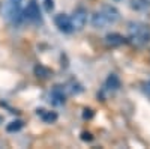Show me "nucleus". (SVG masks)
I'll return each instance as SVG.
<instances>
[{
	"label": "nucleus",
	"mask_w": 150,
	"mask_h": 149,
	"mask_svg": "<svg viewBox=\"0 0 150 149\" xmlns=\"http://www.w3.org/2000/svg\"><path fill=\"white\" fill-rule=\"evenodd\" d=\"M120 18V12L111 5H104L92 15V26L96 29H104L110 24H116Z\"/></svg>",
	"instance_id": "nucleus-1"
},
{
	"label": "nucleus",
	"mask_w": 150,
	"mask_h": 149,
	"mask_svg": "<svg viewBox=\"0 0 150 149\" xmlns=\"http://www.w3.org/2000/svg\"><path fill=\"white\" fill-rule=\"evenodd\" d=\"M128 32H129L131 42L137 47H143V45L150 42V27L147 24L131 23L129 27H128Z\"/></svg>",
	"instance_id": "nucleus-2"
},
{
	"label": "nucleus",
	"mask_w": 150,
	"mask_h": 149,
	"mask_svg": "<svg viewBox=\"0 0 150 149\" xmlns=\"http://www.w3.org/2000/svg\"><path fill=\"white\" fill-rule=\"evenodd\" d=\"M21 3L23 0H8L5 8H3V17L8 20V21H12V23H18L21 18H23V14H21Z\"/></svg>",
	"instance_id": "nucleus-3"
},
{
	"label": "nucleus",
	"mask_w": 150,
	"mask_h": 149,
	"mask_svg": "<svg viewBox=\"0 0 150 149\" xmlns=\"http://www.w3.org/2000/svg\"><path fill=\"white\" fill-rule=\"evenodd\" d=\"M71 23L74 30H81L87 23V11L84 8H77L71 15Z\"/></svg>",
	"instance_id": "nucleus-4"
},
{
	"label": "nucleus",
	"mask_w": 150,
	"mask_h": 149,
	"mask_svg": "<svg viewBox=\"0 0 150 149\" xmlns=\"http://www.w3.org/2000/svg\"><path fill=\"white\" fill-rule=\"evenodd\" d=\"M54 23H56V26L59 27V30L63 32V33H71V32L74 30L72 23H71V17L66 15V14H59V15H56Z\"/></svg>",
	"instance_id": "nucleus-5"
},
{
	"label": "nucleus",
	"mask_w": 150,
	"mask_h": 149,
	"mask_svg": "<svg viewBox=\"0 0 150 149\" xmlns=\"http://www.w3.org/2000/svg\"><path fill=\"white\" fill-rule=\"evenodd\" d=\"M26 18L32 23H41V11L36 2H30L26 9Z\"/></svg>",
	"instance_id": "nucleus-6"
},
{
	"label": "nucleus",
	"mask_w": 150,
	"mask_h": 149,
	"mask_svg": "<svg viewBox=\"0 0 150 149\" xmlns=\"http://www.w3.org/2000/svg\"><path fill=\"white\" fill-rule=\"evenodd\" d=\"M129 6L137 12L150 11V0H129Z\"/></svg>",
	"instance_id": "nucleus-7"
},
{
	"label": "nucleus",
	"mask_w": 150,
	"mask_h": 149,
	"mask_svg": "<svg viewBox=\"0 0 150 149\" xmlns=\"http://www.w3.org/2000/svg\"><path fill=\"white\" fill-rule=\"evenodd\" d=\"M105 42L108 47H119L125 42V38L120 33H108L105 36Z\"/></svg>",
	"instance_id": "nucleus-8"
},
{
	"label": "nucleus",
	"mask_w": 150,
	"mask_h": 149,
	"mask_svg": "<svg viewBox=\"0 0 150 149\" xmlns=\"http://www.w3.org/2000/svg\"><path fill=\"white\" fill-rule=\"evenodd\" d=\"M105 88L108 91H117L120 88V80L119 77L116 76V74H111V76H108L107 81H105Z\"/></svg>",
	"instance_id": "nucleus-9"
},
{
	"label": "nucleus",
	"mask_w": 150,
	"mask_h": 149,
	"mask_svg": "<svg viewBox=\"0 0 150 149\" xmlns=\"http://www.w3.org/2000/svg\"><path fill=\"white\" fill-rule=\"evenodd\" d=\"M38 115L41 116V119L47 123H53L57 120V113L54 111H47V110H38Z\"/></svg>",
	"instance_id": "nucleus-10"
},
{
	"label": "nucleus",
	"mask_w": 150,
	"mask_h": 149,
	"mask_svg": "<svg viewBox=\"0 0 150 149\" xmlns=\"http://www.w3.org/2000/svg\"><path fill=\"white\" fill-rule=\"evenodd\" d=\"M51 98H53V103L54 104H63L65 103V95L59 88H54L51 92Z\"/></svg>",
	"instance_id": "nucleus-11"
},
{
	"label": "nucleus",
	"mask_w": 150,
	"mask_h": 149,
	"mask_svg": "<svg viewBox=\"0 0 150 149\" xmlns=\"http://www.w3.org/2000/svg\"><path fill=\"white\" fill-rule=\"evenodd\" d=\"M23 120H12L9 125L6 127V130L9 131V133H17V131H20L21 128H23Z\"/></svg>",
	"instance_id": "nucleus-12"
},
{
	"label": "nucleus",
	"mask_w": 150,
	"mask_h": 149,
	"mask_svg": "<svg viewBox=\"0 0 150 149\" xmlns=\"http://www.w3.org/2000/svg\"><path fill=\"white\" fill-rule=\"evenodd\" d=\"M35 74H36V77H41V78H47L50 76V69L42 66V65H38L35 68Z\"/></svg>",
	"instance_id": "nucleus-13"
},
{
	"label": "nucleus",
	"mask_w": 150,
	"mask_h": 149,
	"mask_svg": "<svg viewBox=\"0 0 150 149\" xmlns=\"http://www.w3.org/2000/svg\"><path fill=\"white\" fill-rule=\"evenodd\" d=\"M44 6H45V11L48 12H53L54 9V0H44Z\"/></svg>",
	"instance_id": "nucleus-14"
},
{
	"label": "nucleus",
	"mask_w": 150,
	"mask_h": 149,
	"mask_svg": "<svg viewBox=\"0 0 150 149\" xmlns=\"http://www.w3.org/2000/svg\"><path fill=\"white\" fill-rule=\"evenodd\" d=\"M84 119H87V118H92L93 116V113H92V110H84Z\"/></svg>",
	"instance_id": "nucleus-15"
},
{
	"label": "nucleus",
	"mask_w": 150,
	"mask_h": 149,
	"mask_svg": "<svg viewBox=\"0 0 150 149\" xmlns=\"http://www.w3.org/2000/svg\"><path fill=\"white\" fill-rule=\"evenodd\" d=\"M83 140H92V135L89 133H83Z\"/></svg>",
	"instance_id": "nucleus-16"
},
{
	"label": "nucleus",
	"mask_w": 150,
	"mask_h": 149,
	"mask_svg": "<svg viewBox=\"0 0 150 149\" xmlns=\"http://www.w3.org/2000/svg\"><path fill=\"white\" fill-rule=\"evenodd\" d=\"M146 92H147V93L150 95V81H149V83L146 84Z\"/></svg>",
	"instance_id": "nucleus-17"
},
{
	"label": "nucleus",
	"mask_w": 150,
	"mask_h": 149,
	"mask_svg": "<svg viewBox=\"0 0 150 149\" xmlns=\"http://www.w3.org/2000/svg\"><path fill=\"white\" fill-rule=\"evenodd\" d=\"M114 2H122V0H114Z\"/></svg>",
	"instance_id": "nucleus-18"
}]
</instances>
